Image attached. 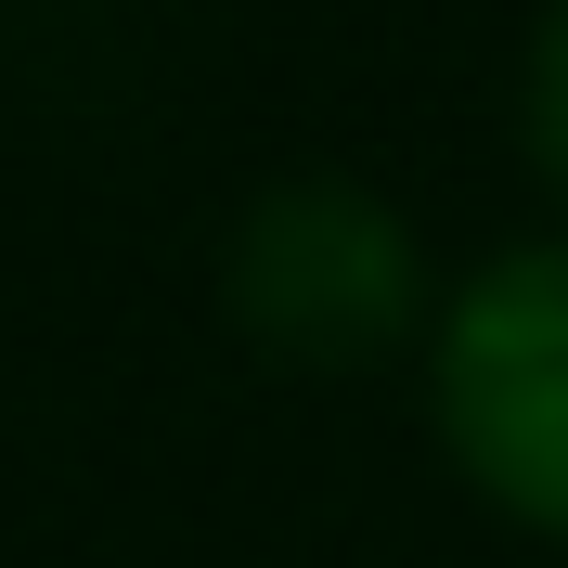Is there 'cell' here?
<instances>
[{"instance_id": "cell-2", "label": "cell", "mask_w": 568, "mask_h": 568, "mask_svg": "<svg viewBox=\"0 0 568 568\" xmlns=\"http://www.w3.org/2000/svg\"><path fill=\"white\" fill-rule=\"evenodd\" d=\"M426 426L465 491L568 542V233L504 246L426 323Z\"/></svg>"}, {"instance_id": "cell-3", "label": "cell", "mask_w": 568, "mask_h": 568, "mask_svg": "<svg viewBox=\"0 0 568 568\" xmlns=\"http://www.w3.org/2000/svg\"><path fill=\"white\" fill-rule=\"evenodd\" d=\"M517 130H530V169L568 194V0H542L530 65H517Z\"/></svg>"}, {"instance_id": "cell-1", "label": "cell", "mask_w": 568, "mask_h": 568, "mask_svg": "<svg viewBox=\"0 0 568 568\" xmlns=\"http://www.w3.org/2000/svg\"><path fill=\"white\" fill-rule=\"evenodd\" d=\"M220 311L258 362H297V375H362V362L414 349L439 297H426V246L414 220L375 194V181H272L233 207V246H220Z\"/></svg>"}]
</instances>
